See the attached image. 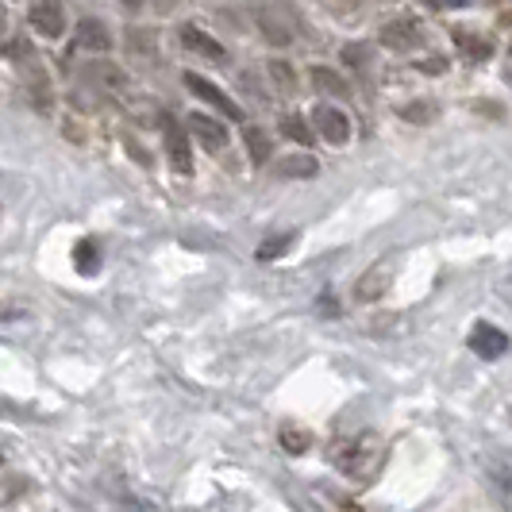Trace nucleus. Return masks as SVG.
<instances>
[{
    "label": "nucleus",
    "mask_w": 512,
    "mask_h": 512,
    "mask_svg": "<svg viewBox=\"0 0 512 512\" xmlns=\"http://www.w3.org/2000/svg\"><path fill=\"white\" fill-rule=\"evenodd\" d=\"M328 459H332L343 474H351V478H366V474L374 470V462H378V439L374 436L335 439L332 451H328Z\"/></svg>",
    "instance_id": "f257e3e1"
},
{
    "label": "nucleus",
    "mask_w": 512,
    "mask_h": 512,
    "mask_svg": "<svg viewBox=\"0 0 512 512\" xmlns=\"http://www.w3.org/2000/svg\"><path fill=\"white\" fill-rule=\"evenodd\" d=\"M185 89H189L193 97H201L205 104H212L216 112H224V116H228V120H235V124L243 120V108H239V104L231 101L228 93L220 89V85H212L208 77H201V74H185Z\"/></svg>",
    "instance_id": "f03ea898"
},
{
    "label": "nucleus",
    "mask_w": 512,
    "mask_h": 512,
    "mask_svg": "<svg viewBox=\"0 0 512 512\" xmlns=\"http://www.w3.org/2000/svg\"><path fill=\"white\" fill-rule=\"evenodd\" d=\"M312 124H316V135H324L335 147H343V143L351 139V120H347V112H339L332 104H316Z\"/></svg>",
    "instance_id": "7ed1b4c3"
},
{
    "label": "nucleus",
    "mask_w": 512,
    "mask_h": 512,
    "mask_svg": "<svg viewBox=\"0 0 512 512\" xmlns=\"http://www.w3.org/2000/svg\"><path fill=\"white\" fill-rule=\"evenodd\" d=\"M31 27L43 35V39H58L66 31V16H62V4L58 0H35L31 12H27Z\"/></svg>",
    "instance_id": "20e7f679"
},
{
    "label": "nucleus",
    "mask_w": 512,
    "mask_h": 512,
    "mask_svg": "<svg viewBox=\"0 0 512 512\" xmlns=\"http://www.w3.org/2000/svg\"><path fill=\"white\" fill-rule=\"evenodd\" d=\"M189 135L205 147V151H224L228 147V128L220 124V120H212V116H205V112H193L189 116Z\"/></svg>",
    "instance_id": "39448f33"
},
{
    "label": "nucleus",
    "mask_w": 512,
    "mask_h": 512,
    "mask_svg": "<svg viewBox=\"0 0 512 512\" xmlns=\"http://www.w3.org/2000/svg\"><path fill=\"white\" fill-rule=\"evenodd\" d=\"M166 124V154H170V166L178 174H193V147H189V135L174 120H162Z\"/></svg>",
    "instance_id": "423d86ee"
},
{
    "label": "nucleus",
    "mask_w": 512,
    "mask_h": 512,
    "mask_svg": "<svg viewBox=\"0 0 512 512\" xmlns=\"http://www.w3.org/2000/svg\"><path fill=\"white\" fill-rule=\"evenodd\" d=\"M470 347H474V351H478L482 359L493 362V359H501V355L509 351V335L501 332V328H493V324H486V320H482V324H478V328L470 332Z\"/></svg>",
    "instance_id": "0eeeda50"
},
{
    "label": "nucleus",
    "mask_w": 512,
    "mask_h": 512,
    "mask_svg": "<svg viewBox=\"0 0 512 512\" xmlns=\"http://www.w3.org/2000/svg\"><path fill=\"white\" fill-rule=\"evenodd\" d=\"M181 47H185V51H193V54H201V58H208V62H224V58H228L224 47H220L208 31H201V27H193V24L181 27Z\"/></svg>",
    "instance_id": "6e6552de"
},
{
    "label": "nucleus",
    "mask_w": 512,
    "mask_h": 512,
    "mask_svg": "<svg viewBox=\"0 0 512 512\" xmlns=\"http://www.w3.org/2000/svg\"><path fill=\"white\" fill-rule=\"evenodd\" d=\"M420 27L412 24V20H393V24L382 27V43L389 51H412V47H420Z\"/></svg>",
    "instance_id": "1a4fd4ad"
},
{
    "label": "nucleus",
    "mask_w": 512,
    "mask_h": 512,
    "mask_svg": "<svg viewBox=\"0 0 512 512\" xmlns=\"http://www.w3.org/2000/svg\"><path fill=\"white\" fill-rule=\"evenodd\" d=\"M258 27L266 31V39H270L274 47L293 43V20H285L282 8H262V12H258Z\"/></svg>",
    "instance_id": "9d476101"
},
{
    "label": "nucleus",
    "mask_w": 512,
    "mask_h": 512,
    "mask_svg": "<svg viewBox=\"0 0 512 512\" xmlns=\"http://www.w3.org/2000/svg\"><path fill=\"white\" fill-rule=\"evenodd\" d=\"M74 270L81 278H93L97 270H101V243L89 235V239H81L74 247Z\"/></svg>",
    "instance_id": "9b49d317"
},
{
    "label": "nucleus",
    "mask_w": 512,
    "mask_h": 512,
    "mask_svg": "<svg viewBox=\"0 0 512 512\" xmlns=\"http://www.w3.org/2000/svg\"><path fill=\"white\" fill-rule=\"evenodd\" d=\"M77 47H85V51H93V54H104L112 47V39H108V31H104L101 20H81V24H77Z\"/></svg>",
    "instance_id": "f8f14e48"
},
{
    "label": "nucleus",
    "mask_w": 512,
    "mask_h": 512,
    "mask_svg": "<svg viewBox=\"0 0 512 512\" xmlns=\"http://www.w3.org/2000/svg\"><path fill=\"white\" fill-rule=\"evenodd\" d=\"M455 43H459L474 62H486L489 54H493V43H489V39H478V35H470L466 27H455Z\"/></svg>",
    "instance_id": "ddd939ff"
},
{
    "label": "nucleus",
    "mask_w": 512,
    "mask_h": 512,
    "mask_svg": "<svg viewBox=\"0 0 512 512\" xmlns=\"http://www.w3.org/2000/svg\"><path fill=\"white\" fill-rule=\"evenodd\" d=\"M278 439H282V447L289 451V455H305L308 447H312V432L301 428V424H285Z\"/></svg>",
    "instance_id": "4468645a"
},
{
    "label": "nucleus",
    "mask_w": 512,
    "mask_h": 512,
    "mask_svg": "<svg viewBox=\"0 0 512 512\" xmlns=\"http://www.w3.org/2000/svg\"><path fill=\"white\" fill-rule=\"evenodd\" d=\"M385 282H389V274H385V266H374L359 285H355V297L359 301H374V297H382Z\"/></svg>",
    "instance_id": "2eb2a0df"
},
{
    "label": "nucleus",
    "mask_w": 512,
    "mask_h": 512,
    "mask_svg": "<svg viewBox=\"0 0 512 512\" xmlns=\"http://www.w3.org/2000/svg\"><path fill=\"white\" fill-rule=\"evenodd\" d=\"M293 243H297V235H293V231H285V235H270V239L255 251V258L258 262H274V258H282Z\"/></svg>",
    "instance_id": "dca6fc26"
},
{
    "label": "nucleus",
    "mask_w": 512,
    "mask_h": 512,
    "mask_svg": "<svg viewBox=\"0 0 512 512\" xmlns=\"http://www.w3.org/2000/svg\"><path fill=\"white\" fill-rule=\"evenodd\" d=\"M282 135H285V139H293V143H301V147H308V143L316 139V131L305 124V116H285Z\"/></svg>",
    "instance_id": "f3484780"
},
{
    "label": "nucleus",
    "mask_w": 512,
    "mask_h": 512,
    "mask_svg": "<svg viewBox=\"0 0 512 512\" xmlns=\"http://www.w3.org/2000/svg\"><path fill=\"white\" fill-rule=\"evenodd\" d=\"M278 170H282V178H312V174H316V158L293 154V158H285Z\"/></svg>",
    "instance_id": "a211bd4d"
},
{
    "label": "nucleus",
    "mask_w": 512,
    "mask_h": 512,
    "mask_svg": "<svg viewBox=\"0 0 512 512\" xmlns=\"http://www.w3.org/2000/svg\"><path fill=\"white\" fill-rule=\"evenodd\" d=\"M247 151H251V162L255 166H262L266 158H270V139H266V131H258V128H247Z\"/></svg>",
    "instance_id": "6ab92c4d"
},
{
    "label": "nucleus",
    "mask_w": 512,
    "mask_h": 512,
    "mask_svg": "<svg viewBox=\"0 0 512 512\" xmlns=\"http://www.w3.org/2000/svg\"><path fill=\"white\" fill-rule=\"evenodd\" d=\"M312 81H316V89H324V93H335V97H347L351 89H347V81L332 70H312Z\"/></svg>",
    "instance_id": "aec40b11"
},
{
    "label": "nucleus",
    "mask_w": 512,
    "mask_h": 512,
    "mask_svg": "<svg viewBox=\"0 0 512 512\" xmlns=\"http://www.w3.org/2000/svg\"><path fill=\"white\" fill-rule=\"evenodd\" d=\"M270 74H274V81L282 85L285 93H293V85H297V77H293V70H289L285 62H270Z\"/></svg>",
    "instance_id": "412c9836"
},
{
    "label": "nucleus",
    "mask_w": 512,
    "mask_h": 512,
    "mask_svg": "<svg viewBox=\"0 0 512 512\" xmlns=\"http://www.w3.org/2000/svg\"><path fill=\"white\" fill-rule=\"evenodd\" d=\"M401 116L424 124V120H432V116H436V108H432V104H405V108H401Z\"/></svg>",
    "instance_id": "4be33fe9"
},
{
    "label": "nucleus",
    "mask_w": 512,
    "mask_h": 512,
    "mask_svg": "<svg viewBox=\"0 0 512 512\" xmlns=\"http://www.w3.org/2000/svg\"><path fill=\"white\" fill-rule=\"evenodd\" d=\"M366 54H370L366 47H343V62H351V66L362 70V66H366Z\"/></svg>",
    "instance_id": "5701e85b"
},
{
    "label": "nucleus",
    "mask_w": 512,
    "mask_h": 512,
    "mask_svg": "<svg viewBox=\"0 0 512 512\" xmlns=\"http://www.w3.org/2000/svg\"><path fill=\"white\" fill-rule=\"evenodd\" d=\"M428 8H462V4H470V0H424Z\"/></svg>",
    "instance_id": "b1692460"
},
{
    "label": "nucleus",
    "mask_w": 512,
    "mask_h": 512,
    "mask_svg": "<svg viewBox=\"0 0 512 512\" xmlns=\"http://www.w3.org/2000/svg\"><path fill=\"white\" fill-rule=\"evenodd\" d=\"M4 31H8V12L0 8V35H4Z\"/></svg>",
    "instance_id": "393cba45"
},
{
    "label": "nucleus",
    "mask_w": 512,
    "mask_h": 512,
    "mask_svg": "<svg viewBox=\"0 0 512 512\" xmlns=\"http://www.w3.org/2000/svg\"><path fill=\"white\" fill-rule=\"evenodd\" d=\"M120 4H124V8H131V12H135V8L143 4V0H120Z\"/></svg>",
    "instance_id": "a878e982"
},
{
    "label": "nucleus",
    "mask_w": 512,
    "mask_h": 512,
    "mask_svg": "<svg viewBox=\"0 0 512 512\" xmlns=\"http://www.w3.org/2000/svg\"><path fill=\"white\" fill-rule=\"evenodd\" d=\"M343 512H359V509H355V505H351V501H347V505H343Z\"/></svg>",
    "instance_id": "bb28decb"
},
{
    "label": "nucleus",
    "mask_w": 512,
    "mask_h": 512,
    "mask_svg": "<svg viewBox=\"0 0 512 512\" xmlns=\"http://www.w3.org/2000/svg\"><path fill=\"white\" fill-rule=\"evenodd\" d=\"M0 462H4V455H0Z\"/></svg>",
    "instance_id": "cd10ccee"
}]
</instances>
